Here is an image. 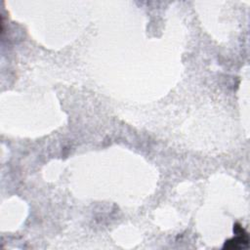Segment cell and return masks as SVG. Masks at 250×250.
I'll use <instances>...</instances> for the list:
<instances>
[{"instance_id": "6da1fadb", "label": "cell", "mask_w": 250, "mask_h": 250, "mask_svg": "<svg viewBox=\"0 0 250 250\" xmlns=\"http://www.w3.org/2000/svg\"><path fill=\"white\" fill-rule=\"evenodd\" d=\"M233 231L236 234L235 237L226 241L224 249H243L248 248L249 237L247 232L240 227L239 224H235L233 227Z\"/></svg>"}]
</instances>
